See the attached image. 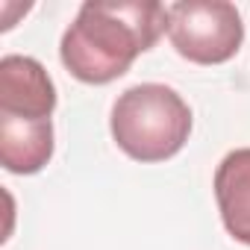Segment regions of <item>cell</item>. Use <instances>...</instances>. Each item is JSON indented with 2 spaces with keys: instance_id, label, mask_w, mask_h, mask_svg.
<instances>
[{
  "instance_id": "obj_1",
  "label": "cell",
  "mask_w": 250,
  "mask_h": 250,
  "mask_svg": "<svg viewBox=\"0 0 250 250\" xmlns=\"http://www.w3.org/2000/svg\"><path fill=\"white\" fill-rule=\"evenodd\" d=\"M168 33V6L153 0H88L65 30L59 56L71 77L106 85Z\"/></svg>"
},
{
  "instance_id": "obj_2",
  "label": "cell",
  "mask_w": 250,
  "mask_h": 250,
  "mask_svg": "<svg viewBox=\"0 0 250 250\" xmlns=\"http://www.w3.org/2000/svg\"><path fill=\"white\" fill-rule=\"evenodd\" d=\"M112 139L136 162H165L183 150L191 133L188 103L162 83H139L112 106Z\"/></svg>"
},
{
  "instance_id": "obj_3",
  "label": "cell",
  "mask_w": 250,
  "mask_h": 250,
  "mask_svg": "<svg viewBox=\"0 0 250 250\" xmlns=\"http://www.w3.org/2000/svg\"><path fill=\"white\" fill-rule=\"evenodd\" d=\"M168 39L194 65L229 62L241 42V12L227 0H177L168 6Z\"/></svg>"
},
{
  "instance_id": "obj_4",
  "label": "cell",
  "mask_w": 250,
  "mask_h": 250,
  "mask_svg": "<svg viewBox=\"0 0 250 250\" xmlns=\"http://www.w3.org/2000/svg\"><path fill=\"white\" fill-rule=\"evenodd\" d=\"M53 109L56 85L39 59L18 53L0 59V118L53 121Z\"/></svg>"
},
{
  "instance_id": "obj_5",
  "label": "cell",
  "mask_w": 250,
  "mask_h": 250,
  "mask_svg": "<svg viewBox=\"0 0 250 250\" xmlns=\"http://www.w3.org/2000/svg\"><path fill=\"white\" fill-rule=\"evenodd\" d=\"M215 200L227 232L250 247V147L227 153L215 171Z\"/></svg>"
},
{
  "instance_id": "obj_6",
  "label": "cell",
  "mask_w": 250,
  "mask_h": 250,
  "mask_svg": "<svg viewBox=\"0 0 250 250\" xmlns=\"http://www.w3.org/2000/svg\"><path fill=\"white\" fill-rule=\"evenodd\" d=\"M53 156V121L0 118V162L9 174H39Z\"/></svg>"
}]
</instances>
